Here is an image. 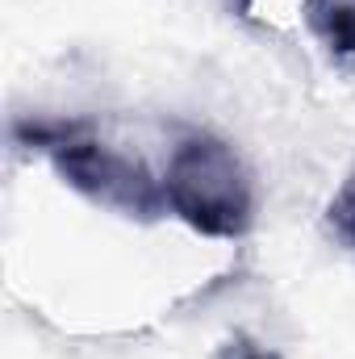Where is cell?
<instances>
[{"mask_svg":"<svg viewBox=\"0 0 355 359\" xmlns=\"http://www.w3.org/2000/svg\"><path fill=\"white\" fill-rule=\"evenodd\" d=\"M13 147L42 151L67 188H76L80 196H88L130 222H155L168 213L163 180H155L147 172V163H138L134 155L105 147L92 134L88 121L21 117V121H13Z\"/></svg>","mask_w":355,"mask_h":359,"instance_id":"obj_1","label":"cell"},{"mask_svg":"<svg viewBox=\"0 0 355 359\" xmlns=\"http://www.w3.org/2000/svg\"><path fill=\"white\" fill-rule=\"evenodd\" d=\"M168 213L205 238H243L255 222V184L230 142L184 130L163 172Z\"/></svg>","mask_w":355,"mask_h":359,"instance_id":"obj_2","label":"cell"},{"mask_svg":"<svg viewBox=\"0 0 355 359\" xmlns=\"http://www.w3.org/2000/svg\"><path fill=\"white\" fill-rule=\"evenodd\" d=\"M301 13H305L309 34L335 59H351L355 55V0H305Z\"/></svg>","mask_w":355,"mask_h":359,"instance_id":"obj_3","label":"cell"},{"mask_svg":"<svg viewBox=\"0 0 355 359\" xmlns=\"http://www.w3.org/2000/svg\"><path fill=\"white\" fill-rule=\"evenodd\" d=\"M322 230L335 247L355 255V168L347 172V180L339 184V192L330 196L326 213H322Z\"/></svg>","mask_w":355,"mask_h":359,"instance_id":"obj_4","label":"cell"},{"mask_svg":"<svg viewBox=\"0 0 355 359\" xmlns=\"http://www.w3.org/2000/svg\"><path fill=\"white\" fill-rule=\"evenodd\" d=\"M230 359H280V355L267 351V347H260V343H251L247 334H239V339L230 343Z\"/></svg>","mask_w":355,"mask_h":359,"instance_id":"obj_5","label":"cell"}]
</instances>
